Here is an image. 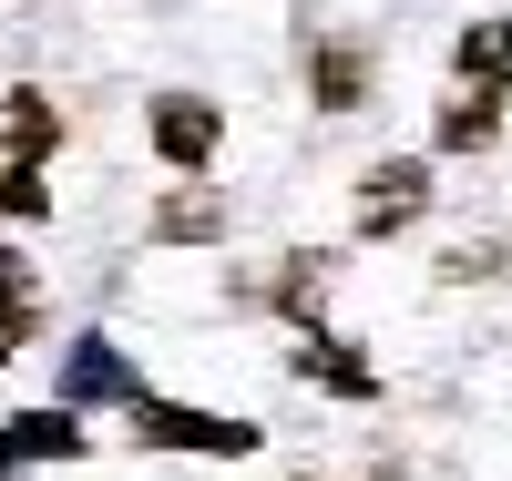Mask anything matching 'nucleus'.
I'll return each instance as SVG.
<instances>
[{
	"instance_id": "1",
	"label": "nucleus",
	"mask_w": 512,
	"mask_h": 481,
	"mask_svg": "<svg viewBox=\"0 0 512 481\" xmlns=\"http://www.w3.org/2000/svg\"><path fill=\"white\" fill-rule=\"evenodd\" d=\"M52 144H62V113H52V93L41 82H21L11 103H0V215H52V195H41V164H52Z\"/></svg>"
},
{
	"instance_id": "2",
	"label": "nucleus",
	"mask_w": 512,
	"mask_h": 481,
	"mask_svg": "<svg viewBox=\"0 0 512 481\" xmlns=\"http://www.w3.org/2000/svg\"><path fill=\"white\" fill-rule=\"evenodd\" d=\"M134 430L144 441H164V451H205V461H246L256 441H267V430L256 420H236V410H185V400H134Z\"/></svg>"
},
{
	"instance_id": "3",
	"label": "nucleus",
	"mask_w": 512,
	"mask_h": 481,
	"mask_svg": "<svg viewBox=\"0 0 512 481\" xmlns=\"http://www.w3.org/2000/svg\"><path fill=\"white\" fill-rule=\"evenodd\" d=\"M93 400H123V410H134L144 379H134V359H123L103 328H82V338L62 348V410H93Z\"/></svg>"
},
{
	"instance_id": "4",
	"label": "nucleus",
	"mask_w": 512,
	"mask_h": 481,
	"mask_svg": "<svg viewBox=\"0 0 512 481\" xmlns=\"http://www.w3.org/2000/svg\"><path fill=\"white\" fill-rule=\"evenodd\" d=\"M420 215H431V164L420 154L359 174V236H400V226H420Z\"/></svg>"
},
{
	"instance_id": "5",
	"label": "nucleus",
	"mask_w": 512,
	"mask_h": 481,
	"mask_svg": "<svg viewBox=\"0 0 512 481\" xmlns=\"http://www.w3.org/2000/svg\"><path fill=\"white\" fill-rule=\"evenodd\" d=\"M154 154L175 164V174H195V164H216V144H226V113L205 103V93H154Z\"/></svg>"
},
{
	"instance_id": "6",
	"label": "nucleus",
	"mask_w": 512,
	"mask_h": 481,
	"mask_svg": "<svg viewBox=\"0 0 512 481\" xmlns=\"http://www.w3.org/2000/svg\"><path fill=\"white\" fill-rule=\"evenodd\" d=\"M82 451V410H21L11 430H0V471H21V461H72Z\"/></svg>"
},
{
	"instance_id": "7",
	"label": "nucleus",
	"mask_w": 512,
	"mask_h": 481,
	"mask_svg": "<svg viewBox=\"0 0 512 481\" xmlns=\"http://www.w3.org/2000/svg\"><path fill=\"white\" fill-rule=\"evenodd\" d=\"M451 62H461V93H492V103H502V93H512V21H472Z\"/></svg>"
},
{
	"instance_id": "8",
	"label": "nucleus",
	"mask_w": 512,
	"mask_h": 481,
	"mask_svg": "<svg viewBox=\"0 0 512 481\" xmlns=\"http://www.w3.org/2000/svg\"><path fill=\"white\" fill-rule=\"evenodd\" d=\"M492 134H502L492 93H451V103H441V123H431V144H441V154H482Z\"/></svg>"
},
{
	"instance_id": "9",
	"label": "nucleus",
	"mask_w": 512,
	"mask_h": 481,
	"mask_svg": "<svg viewBox=\"0 0 512 481\" xmlns=\"http://www.w3.org/2000/svg\"><path fill=\"white\" fill-rule=\"evenodd\" d=\"M31 328H41V308H31V267H21V256H0V369L31 348Z\"/></svg>"
},
{
	"instance_id": "10",
	"label": "nucleus",
	"mask_w": 512,
	"mask_h": 481,
	"mask_svg": "<svg viewBox=\"0 0 512 481\" xmlns=\"http://www.w3.org/2000/svg\"><path fill=\"white\" fill-rule=\"evenodd\" d=\"M359 82H369V62L349 52V41H328V52H318V103H328V113H349V103H359Z\"/></svg>"
},
{
	"instance_id": "11",
	"label": "nucleus",
	"mask_w": 512,
	"mask_h": 481,
	"mask_svg": "<svg viewBox=\"0 0 512 481\" xmlns=\"http://www.w3.org/2000/svg\"><path fill=\"white\" fill-rule=\"evenodd\" d=\"M154 236H216V205H164Z\"/></svg>"
},
{
	"instance_id": "12",
	"label": "nucleus",
	"mask_w": 512,
	"mask_h": 481,
	"mask_svg": "<svg viewBox=\"0 0 512 481\" xmlns=\"http://www.w3.org/2000/svg\"><path fill=\"white\" fill-rule=\"evenodd\" d=\"M297 481H308V471H297Z\"/></svg>"
}]
</instances>
